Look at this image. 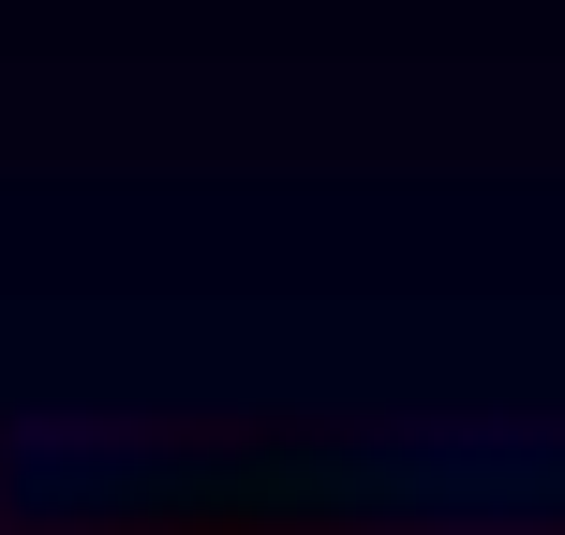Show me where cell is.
Masks as SVG:
<instances>
[]
</instances>
